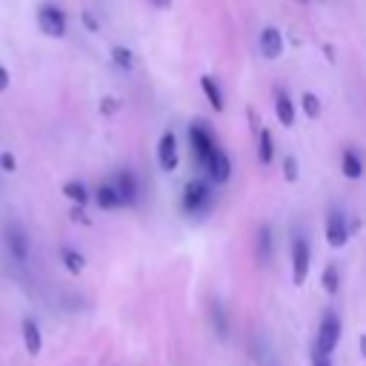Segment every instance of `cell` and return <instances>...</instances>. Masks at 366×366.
I'll return each mask as SVG.
<instances>
[{"label": "cell", "instance_id": "obj_1", "mask_svg": "<svg viewBox=\"0 0 366 366\" xmlns=\"http://www.w3.org/2000/svg\"><path fill=\"white\" fill-rule=\"evenodd\" d=\"M340 332H344V324H340L338 312L326 309L321 324H318V335H315V352H318V355H332L335 347H338V340H340Z\"/></svg>", "mask_w": 366, "mask_h": 366}, {"label": "cell", "instance_id": "obj_2", "mask_svg": "<svg viewBox=\"0 0 366 366\" xmlns=\"http://www.w3.org/2000/svg\"><path fill=\"white\" fill-rule=\"evenodd\" d=\"M212 206V186L201 178H194L183 186V198H181V209L186 215H203Z\"/></svg>", "mask_w": 366, "mask_h": 366}, {"label": "cell", "instance_id": "obj_3", "mask_svg": "<svg viewBox=\"0 0 366 366\" xmlns=\"http://www.w3.org/2000/svg\"><path fill=\"white\" fill-rule=\"evenodd\" d=\"M38 29L46 38H63L69 29V17L58 3H49L46 0V3L38 6Z\"/></svg>", "mask_w": 366, "mask_h": 366}, {"label": "cell", "instance_id": "obj_4", "mask_svg": "<svg viewBox=\"0 0 366 366\" xmlns=\"http://www.w3.org/2000/svg\"><path fill=\"white\" fill-rule=\"evenodd\" d=\"M3 243H6V252L15 263H26L29 255H32V240H29V232L23 229V224L12 221L6 224V232H3Z\"/></svg>", "mask_w": 366, "mask_h": 366}, {"label": "cell", "instance_id": "obj_5", "mask_svg": "<svg viewBox=\"0 0 366 366\" xmlns=\"http://www.w3.org/2000/svg\"><path fill=\"white\" fill-rule=\"evenodd\" d=\"M309 266H312V249L306 235H295L292 238V283L303 286L309 278Z\"/></svg>", "mask_w": 366, "mask_h": 366}, {"label": "cell", "instance_id": "obj_6", "mask_svg": "<svg viewBox=\"0 0 366 366\" xmlns=\"http://www.w3.org/2000/svg\"><path fill=\"white\" fill-rule=\"evenodd\" d=\"M326 240L332 249H344L349 243V221L340 209H332L326 215Z\"/></svg>", "mask_w": 366, "mask_h": 366}, {"label": "cell", "instance_id": "obj_7", "mask_svg": "<svg viewBox=\"0 0 366 366\" xmlns=\"http://www.w3.org/2000/svg\"><path fill=\"white\" fill-rule=\"evenodd\" d=\"M189 143H192L194 158L201 160V166H206L209 158H212V152L217 149V140H215L212 132H209L206 126H201V124H194V126L189 129Z\"/></svg>", "mask_w": 366, "mask_h": 366}, {"label": "cell", "instance_id": "obj_8", "mask_svg": "<svg viewBox=\"0 0 366 366\" xmlns=\"http://www.w3.org/2000/svg\"><path fill=\"white\" fill-rule=\"evenodd\" d=\"M181 163V152H178V135L169 129L160 135L158 140V166L163 169V172H175Z\"/></svg>", "mask_w": 366, "mask_h": 366}, {"label": "cell", "instance_id": "obj_9", "mask_svg": "<svg viewBox=\"0 0 366 366\" xmlns=\"http://www.w3.org/2000/svg\"><path fill=\"white\" fill-rule=\"evenodd\" d=\"M206 172H209V181L217 183V186L229 183V178H232V160H229V155L221 149V146L212 152V158L206 163Z\"/></svg>", "mask_w": 366, "mask_h": 366}, {"label": "cell", "instance_id": "obj_10", "mask_svg": "<svg viewBox=\"0 0 366 366\" xmlns=\"http://www.w3.org/2000/svg\"><path fill=\"white\" fill-rule=\"evenodd\" d=\"M258 49H260V55L266 60H278L283 55V35H281V29L266 26L260 32V38H258Z\"/></svg>", "mask_w": 366, "mask_h": 366}, {"label": "cell", "instance_id": "obj_11", "mask_svg": "<svg viewBox=\"0 0 366 366\" xmlns=\"http://www.w3.org/2000/svg\"><path fill=\"white\" fill-rule=\"evenodd\" d=\"M20 335H23V347H26V355L38 358L43 352V332L38 326L35 318H23L20 321Z\"/></svg>", "mask_w": 366, "mask_h": 366}, {"label": "cell", "instance_id": "obj_12", "mask_svg": "<svg viewBox=\"0 0 366 366\" xmlns=\"http://www.w3.org/2000/svg\"><path fill=\"white\" fill-rule=\"evenodd\" d=\"M255 258L260 266H269V260L275 258V235H272V226L263 224L258 229V240H255Z\"/></svg>", "mask_w": 366, "mask_h": 366}, {"label": "cell", "instance_id": "obj_13", "mask_svg": "<svg viewBox=\"0 0 366 366\" xmlns=\"http://www.w3.org/2000/svg\"><path fill=\"white\" fill-rule=\"evenodd\" d=\"M112 183L120 194V201H124V206H132L138 201V181H135V175L129 172V169H120Z\"/></svg>", "mask_w": 366, "mask_h": 366}, {"label": "cell", "instance_id": "obj_14", "mask_svg": "<svg viewBox=\"0 0 366 366\" xmlns=\"http://www.w3.org/2000/svg\"><path fill=\"white\" fill-rule=\"evenodd\" d=\"M275 115H278V124L281 126H295V101L286 94V89H275Z\"/></svg>", "mask_w": 366, "mask_h": 366}, {"label": "cell", "instance_id": "obj_15", "mask_svg": "<svg viewBox=\"0 0 366 366\" xmlns=\"http://www.w3.org/2000/svg\"><path fill=\"white\" fill-rule=\"evenodd\" d=\"M201 92L206 94V103L212 106V112H224L226 97H224V86L217 83L215 75H203V78H201Z\"/></svg>", "mask_w": 366, "mask_h": 366}, {"label": "cell", "instance_id": "obj_16", "mask_svg": "<svg viewBox=\"0 0 366 366\" xmlns=\"http://www.w3.org/2000/svg\"><path fill=\"white\" fill-rule=\"evenodd\" d=\"M92 198H94V203L101 206L103 212H115V209H120V206H124V201H120V194H117V189H115V183H112V181L97 186Z\"/></svg>", "mask_w": 366, "mask_h": 366}, {"label": "cell", "instance_id": "obj_17", "mask_svg": "<svg viewBox=\"0 0 366 366\" xmlns=\"http://www.w3.org/2000/svg\"><path fill=\"white\" fill-rule=\"evenodd\" d=\"M340 172H344V178H349V181L363 178V160L355 149H344V155H340Z\"/></svg>", "mask_w": 366, "mask_h": 366}, {"label": "cell", "instance_id": "obj_18", "mask_svg": "<svg viewBox=\"0 0 366 366\" xmlns=\"http://www.w3.org/2000/svg\"><path fill=\"white\" fill-rule=\"evenodd\" d=\"M63 198L72 201L75 206H86L92 201V192H89V186L83 181H66L63 183Z\"/></svg>", "mask_w": 366, "mask_h": 366}, {"label": "cell", "instance_id": "obj_19", "mask_svg": "<svg viewBox=\"0 0 366 366\" xmlns=\"http://www.w3.org/2000/svg\"><path fill=\"white\" fill-rule=\"evenodd\" d=\"M60 263H63V269L69 275H81L86 269V258L78 249H72V247H60Z\"/></svg>", "mask_w": 366, "mask_h": 366}, {"label": "cell", "instance_id": "obj_20", "mask_svg": "<svg viewBox=\"0 0 366 366\" xmlns=\"http://www.w3.org/2000/svg\"><path fill=\"white\" fill-rule=\"evenodd\" d=\"M258 160H260V166H269L275 160V138L269 129L258 132Z\"/></svg>", "mask_w": 366, "mask_h": 366}, {"label": "cell", "instance_id": "obj_21", "mask_svg": "<svg viewBox=\"0 0 366 366\" xmlns=\"http://www.w3.org/2000/svg\"><path fill=\"white\" fill-rule=\"evenodd\" d=\"M209 315H212V324H215L217 338H226V335H229V318H226L224 301H215V303H212V309H209Z\"/></svg>", "mask_w": 366, "mask_h": 366}, {"label": "cell", "instance_id": "obj_22", "mask_svg": "<svg viewBox=\"0 0 366 366\" xmlns=\"http://www.w3.org/2000/svg\"><path fill=\"white\" fill-rule=\"evenodd\" d=\"M112 63L117 69H124V72H132L138 60H135V52L129 46H112Z\"/></svg>", "mask_w": 366, "mask_h": 366}, {"label": "cell", "instance_id": "obj_23", "mask_svg": "<svg viewBox=\"0 0 366 366\" xmlns=\"http://www.w3.org/2000/svg\"><path fill=\"white\" fill-rule=\"evenodd\" d=\"M321 286H324L326 295H338V292H340V269H338V263H329L326 269H324Z\"/></svg>", "mask_w": 366, "mask_h": 366}, {"label": "cell", "instance_id": "obj_24", "mask_svg": "<svg viewBox=\"0 0 366 366\" xmlns=\"http://www.w3.org/2000/svg\"><path fill=\"white\" fill-rule=\"evenodd\" d=\"M301 109H303V115H306L309 120H315V117H321L324 103H321V97L315 94V92H303V94H301Z\"/></svg>", "mask_w": 366, "mask_h": 366}, {"label": "cell", "instance_id": "obj_25", "mask_svg": "<svg viewBox=\"0 0 366 366\" xmlns=\"http://www.w3.org/2000/svg\"><path fill=\"white\" fill-rule=\"evenodd\" d=\"M283 178H286L289 183H295V181L301 178V163H298L295 155H286V158H283Z\"/></svg>", "mask_w": 366, "mask_h": 366}, {"label": "cell", "instance_id": "obj_26", "mask_svg": "<svg viewBox=\"0 0 366 366\" xmlns=\"http://www.w3.org/2000/svg\"><path fill=\"white\" fill-rule=\"evenodd\" d=\"M0 172H6V175L17 172V158L12 152H0Z\"/></svg>", "mask_w": 366, "mask_h": 366}, {"label": "cell", "instance_id": "obj_27", "mask_svg": "<svg viewBox=\"0 0 366 366\" xmlns=\"http://www.w3.org/2000/svg\"><path fill=\"white\" fill-rule=\"evenodd\" d=\"M120 109V101H117V97H112V94H106L103 97V101H101V112L103 115H115Z\"/></svg>", "mask_w": 366, "mask_h": 366}, {"label": "cell", "instance_id": "obj_28", "mask_svg": "<svg viewBox=\"0 0 366 366\" xmlns=\"http://www.w3.org/2000/svg\"><path fill=\"white\" fill-rule=\"evenodd\" d=\"M9 83H12V75H9V69L0 63V94H3L6 89H9Z\"/></svg>", "mask_w": 366, "mask_h": 366}, {"label": "cell", "instance_id": "obj_29", "mask_svg": "<svg viewBox=\"0 0 366 366\" xmlns=\"http://www.w3.org/2000/svg\"><path fill=\"white\" fill-rule=\"evenodd\" d=\"M83 26H86L89 32H97V29H101V26H97V20H94L92 12H83Z\"/></svg>", "mask_w": 366, "mask_h": 366}, {"label": "cell", "instance_id": "obj_30", "mask_svg": "<svg viewBox=\"0 0 366 366\" xmlns=\"http://www.w3.org/2000/svg\"><path fill=\"white\" fill-rule=\"evenodd\" d=\"M72 221H78V224H89V217H86L83 206H75V209H72Z\"/></svg>", "mask_w": 366, "mask_h": 366}, {"label": "cell", "instance_id": "obj_31", "mask_svg": "<svg viewBox=\"0 0 366 366\" xmlns=\"http://www.w3.org/2000/svg\"><path fill=\"white\" fill-rule=\"evenodd\" d=\"M312 366H332L329 355H318V352H312Z\"/></svg>", "mask_w": 366, "mask_h": 366}, {"label": "cell", "instance_id": "obj_32", "mask_svg": "<svg viewBox=\"0 0 366 366\" xmlns=\"http://www.w3.org/2000/svg\"><path fill=\"white\" fill-rule=\"evenodd\" d=\"M149 3H152L155 9H169V6H172V0H149Z\"/></svg>", "mask_w": 366, "mask_h": 366}, {"label": "cell", "instance_id": "obj_33", "mask_svg": "<svg viewBox=\"0 0 366 366\" xmlns=\"http://www.w3.org/2000/svg\"><path fill=\"white\" fill-rule=\"evenodd\" d=\"M358 347H360V355L366 358V335H360V338H358Z\"/></svg>", "mask_w": 366, "mask_h": 366}]
</instances>
